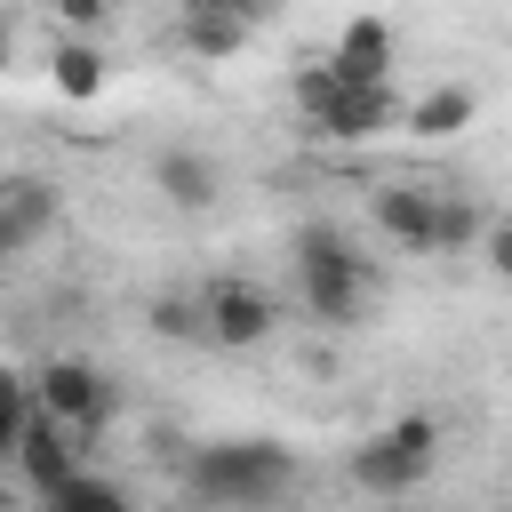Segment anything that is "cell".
<instances>
[{
    "label": "cell",
    "instance_id": "obj_1",
    "mask_svg": "<svg viewBox=\"0 0 512 512\" xmlns=\"http://www.w3.org/2000/svg\"><path fill=\"white\" fill-rule=\"evenodd\" d=\"M296 480V456L280 440H216L192 456V496L208 504H272Z\"/></svg>",
    "mask_w": 512,
    "mask_h": 512
},
{
    "label": "cell",
    "instance_id": "obj_2",
    "mask_svg": "<svg viewBox=\"0 0 512 512\" xmlns=\"http://www.w3.org/2000/svg\"><path fill=\"white\" fill-rule=\"evenodd\" d=\"M432 456H440V424L432 416H400V424L368 432V448L352 456V480L376 488V496H400V488H416L432 472Z\"/></svg>",
    "mask_w": 512,
    "mask_h": 512
},
{
    "label": "cell",
    "instance_id": "obj_3",
    "mask_svg": "<svg viewBox=\"0 0 512 512\" xmlns=\"http://www.w3.org/2000/svg\"><path fill=\"white\" fill-rule=\"evenodd\" d=\"M296 280H304V304L320 320H352L360 312V288H368V264L336 232H304L296 240Z\"/></svg>",
    "mask_w": 512,
    "mask_h": 512
},
{
    "label": "cell",
    "instance_id": "obj_4",
    "mask_svg": "<svg viewBox=\"0 0 512 512\" xmlns=\"http://www.w3.org/2000/svg\"><path fill=\"white\" fill-rule=\"evenodd\" d=\"M400 120V104H392V80H344L320 112H312V128L328 136V144H368V136H384Z\"/></svg>",
    "mask_w": 512,
    "mask_h": 512
},
{
    "label": "cell",
    "instance_id": "obj_5",
    "mask_svg": "<svg viewBox=\"0 0 512 512\" xmlns=\"http://www.w3.org/2000/svg\"><path fill=\"white\" fill-rule=\"evenodd\" d=\"M32 400H40L64 432H88V424L104 416V376H96L88 360H48V368L32 376Z\"/></svg>",
    "mask_w": 512,
    "mask_h": 512
},
{
    "label": "cell",
    "instance_id": "obj_6",
    "mask_svg": "<svg viewBox=\"0 0 512 512\" xmlns=\"http://www.w3.org/2000/svg\"><path fill=\"white\" fill-rule=\"evenodd\" d=\"M200 312H208V336L232 344V352H248V344L272 336V296L248 288V280H216V288L200 296Z\"/></svg>",
    "mask_w": 512,
    "mask_h": 512
},
{
    "label": "cell",
    "instance_id": "obj_7",
    "mask_svg": "<svg viewBox=\"0 0 512 512\" xmlns=\"http://www.w3.org/2000/svg\"><path fill=\"white\" fill-rule=\"evenodd\" d=\"M376 224L400 248H440V192L432 184H384L376 192Z\"/></svg>",
    "mask_w": 512,
    "mask_h": 512
},
{
    "label": "cell",
    "instance_id": "obj_8",
    "mask_svg": "<svg viewBox=\"0 0 512 512\" xmlns=\"http://www.w3.org/2000/svg\"><path fill=\"white\" fill-rule=\"evenodd\" d=\"M16 464H24V480L40 488V504H48V496H56V488H64L72 472H80V456H72V432H64V424H56L48 408H40L32 424H24V448H16Z\"/></svg>",
    "mask_w": 512,
    "mask_h": 512
},
{
    "label": "cell",
    "instance_id": "obj_9",
    "mask_svg": "<svg viewBox=\"0 0 512 512\" xmlns=\"http://www.w3.org/2000/svg\"><path fill=\"white\" fill-rule=\"evenodd\" d=\"M48 224H56V192H48L40 176H8V184H0V256L32 248Z\"/></svg>",
    "mask_w": 512,
    "mask_h": 512
},
{
    "label": "cell",
    "instance_id": "obj_10",
    "mask_svg": "<svg viewBox=\"0 0 512 512\" xmlns=\"http://www.w3.org/2000/svg\"><path fill=\"white\" fill-rule=\"evenodd\" d=\"M248 32H256L248 8H232V0H184V40H192V56H232V48H248Z\"/></svg>",
    "mask_w": 512,
    "mask_h": 512
},
{
    "label": "cell",
    "instance_id": "obj_11",
    "mask_svg": "<svg viewBox=\"0 0 512 512\" xmlns=\"http://www.w3.org/2000/svg\"><path fill=\"white\" fill-rule=\"evenodd\" d=\"M328 64H336L344 80H392V24H384V16H352Z\"/></svg>",
    "mask_w": 512,
    "mask_h": 512
},
{
    "label": "cell",
    "instance_id": "obj_12",
    "mask_svg": "<svg viewBox=\"0 0 512 512\" xmlns=\"http://www.w3.org/2000/svg\"><path fill=\"white\" fill-rule=\"evenodd\" d=\"M152 184H160L168 208H208L216 200V160L208 152H160L152 160Z\"/></svg>",
    "mask_w": 512,
    "mask_h": 512
},
{
    "label": "cell",
    "instance_id": "obj_13",
    "mask_svg": "<svg viewBox=\"0 0 512 512\" xmlns=\"http://www.w3.org/2000/svg\"><path fill=\"white\" fill-rule=\"evenodd\" d=\"M408 136H424V144H440V136H456V128H472V88H432V96H416L408 112Z\"/></svg>",
    "mask_w": 512,
    "mask_h": 512
},
{
    "label": "cell",
    "instance_id": "obj_14",
    "mask_svg": "<svg viewBox=\"0 0 512 512\" xmlns=\"http://www.w3.org/2000/svg\"><path fill=\"white\" fill-rule=\"evenodd\" d=\"M48 80H56L64 104H96V96H104V56H96L88 40H64L56 64H48Z\"/></svg>",
    "mask_w": 512,
    "mask_h": 512
},
{
    "label": "cell",
    "instance_id": "obj_15",
    "mask_svg": "<svg viewBox=\"0 0 512 512\" xmlns=\"http://www.w3.org/2000/svg\"><path fill=\"white\" fill-rule=\"evenodd\" d=\"M32 376H16V368H0V456H16L24 448V424H32Z\"/></svg>",
    "mask_w": 512,
    "mask_h": 512
},
{
    "label": "cell",
    "instance_id": "obj_16",
    "mask_svg": "<svg viewBox=\"0 0 512 512\" xmlns=\"http://www.w3.org/2000/svg\"><path fill=\"white\" fill-rule=\"evenodd\" d=\"M48 512H128V496H120L112 480H96V472H72V480L48 496Z\"/></svg>",
    "mask_w": 512,
    "mask_h": 512
},
{
    "label": "cell",
    "instance_id": "obj_17",
    "mask_svg": "<svg viewBox=\"0 0 512 512\" xmlns=\"http://www.w3.org/2000/svg\"><path fill=\"white\" fill-rule=\"evenodd\" d=\"M152 328H160V336H208V312H200V296H192V304H184V296H160V304H152Z\"/></svg>",
    "mask_w": 512,
    "mask_h": 512
},
{
    "label": "cell",
    "instance_id": "obj_18",
    "mask_svg": "<svg viewBox=\"0 0 512 512\" xmlns=\"http://www.w3.org/2000/svg\"><path fill=\"white\" fill-rule=\"evenodd\" d=\"M472 232H480V216H472L464 200H448V192H440V248H464Z\"/></svg>",
    "mask_w": 512,
    "mask_h": 512
},
{
    "label": "cell",
    "instance_id": "obj_19",
    "mask_svg": "<svg viewBox=\"0 0 512 512\" xmlns=\"http://www.w3.org/2000/svg\"><path fill=\"white\" fill-rule=\"evenodd\" d=\"M48 8H56V24H72V32H88V24L112 16V0H48Z\"/></svg>",
    "mask_w": 512,
    "mask_h": 512
},
{
    "label": "cell",
    "instance_id": "obj_20",
    "mask_svg": "<svg viewBox=\"0 0 512 512\" xmlns=\"http://www.w3.org/2000/svg\"><path fill=\"white\" fill-rule=\"evenodd\" d=\"M488 264L512 280V224H496V232H488Z\"/></svg>",
    "mask_w": 512,
    "mask_h": 512
},
{
    "label": "cell",
    "instance_id": "obj_21",
    "mask_svg": "<svg viewBox=\"0 0 512 512\" xmlns=\"http://www.w3.org/2000/svg\"><path fill=\"white\" fill-rule=\"evenodd\" d=\"M232 8H248V16H256V8H264V0H232Z\"/></svg>",
    "mask_w": 512,
    "mask_h": 512
}]
</instances>
